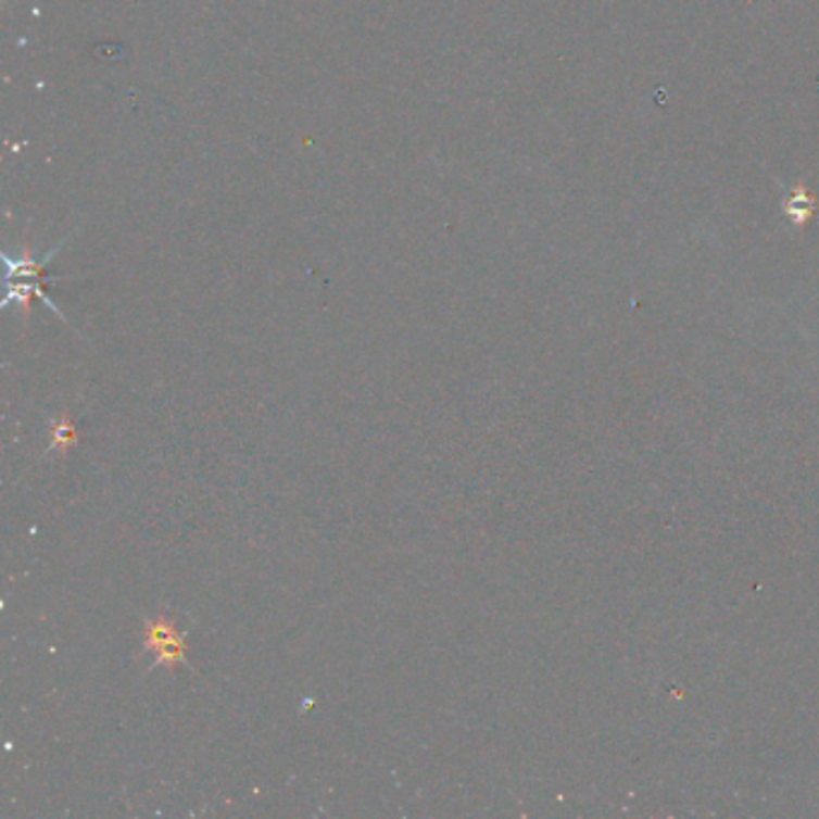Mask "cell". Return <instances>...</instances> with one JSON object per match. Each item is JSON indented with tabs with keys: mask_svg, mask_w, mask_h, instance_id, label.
Masks as SVG:
<instances>
[{
	"mask_svg": "<svg viewBox=\"0 0 819 819\" xmlns=\"http://www.w3.org/2000/svg\"><path fill=\"white\" fill-rule=\"evenodd\" d=\"M186 640L188 632H178L176 625L168 618H152L144 620V646L142 652H154L152 668L176 664H188L186 656Z\"/></svg>",
	"mask_w": 819,
	"mask_h": 819,
	"instance_id": "1",
	"label": "cell"
},
{
	"mask_svg": "<svg viewBox=\"0 0 819 819\" xmlns=\"http://www.w3.org/2000/svg\"><path fill=\"white\" fill-rule=\"evenodd\" d=\"M781 207L793 226H805L807 222H812L817 217L815 192L807 190L805 186H793Z\"/></svg>",
	"mask_w": 819,
	"mask_h": 819,
	"instance_id": "2",
	"label": "cell"
},
{
	"mask_svg": "<svg viewBox=\"0 0 819 819\" xmlns=\"http://www.w3.org/2000/svg\"><path fill=\"white\" fill-rule=\"evenodd\" d=\"M79 442V436H77V428L75 424L67 416H55L51 418V445H49V452H65L75 448Z\"/></svg>",
	"mask_w": 819,
	"mask_h": 819,
	"instance_id": "3",
	"label": "cell"
}]
</instances>
